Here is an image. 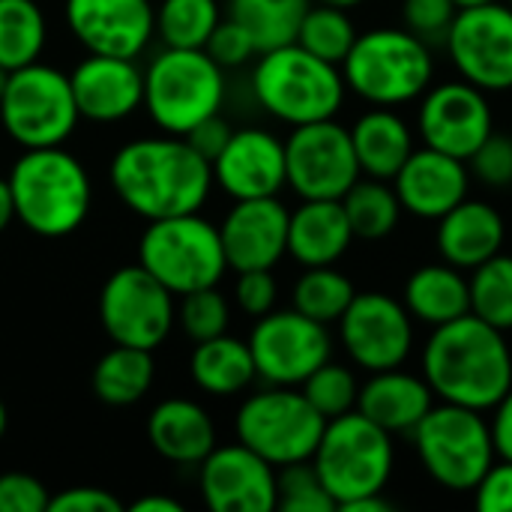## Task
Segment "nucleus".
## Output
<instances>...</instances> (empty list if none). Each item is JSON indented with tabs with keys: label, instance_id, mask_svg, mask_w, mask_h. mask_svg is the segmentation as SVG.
Listing matches in <instances>:
<instances>
[{
	"label": "nucleus",
	"instance_id": "obj_1",
	"mask_svg": "<svg viewBox=\"0 0 512 512\" xmlns=\"http://www.w3.org/2000/svg\"><path fill=\"white\" fill-rule=\"evenodd\" d=\"M117 198L141 219L198 213L216 180L213 165L183 135H153L123 144L108 168Z\"/></svg>",
	"mask_w": 512,
	"mask_h": 512
},
{
	"label": "nucleus",
	"instance_id": "obj_2",
	"mask_svg": "<svg viewBox=\"0 0 512 512\" xmlns=\"http://www.w3.org/2000/svg\"><path fill=\"white\" fill-rule=\"evenodd\" d=\"M423 378L435 399L492 411L512 387V351L507 333L486 324L474 312L432 327L423 345Z\"/></svg>",
	"mask_w": 512,
	"mask_h": 512
},
{
	"label": "nucleus",
	"instance_id": "obj_3",
	"mask_svg": "<svg viewBox=\"0 0 512 512\" xmlns=\"http://www.w3.org/2000/svg\"><path fill=\"white\" fill-rule=\"evenodd\" d=\"M6 180L15 201V219L39 237H69L90 216V174L78 156L63 150V144L24 150Z\"/></svg>",
	"mask_w": 512,
	"mask_h": 512
},
{
	"label": "nucleus",
	"instance_id": "obj_4",
	"mask_svg": "<svg viewBox=\"0 0 512 512\" xmlns=\"http://www.w3.org/2000/svg\"><path fill=\"white\" fill-rule=\"evenodd\" d=\"M255 102L279 123L306 126L333 120L348 96L342 66L306 51L300 42L258 54L252 69Z\"/></svg>",
	"mask_w": 512,
	"mask_h": 512
},
{
	"label": "nucleus",
	"instance_id": "obj_5",
	"mask_svg": "<svg viewBox=\"0 0 512 512\" xmlns=\"http://www.w3.org/2000/svg\"><path fill=\"white\" fill-rule=\"evenodd\" d=\"M351 93L369 105L399 108L417 102L435 81L432 45L408 27H375L357 36L342 60Z\"/></svg>",
	"mask_w": 512,
	"mask_h": 512
},
{
	"label": "nucleus",
	"instance_id": "obj_6",
	"mask_svg": "<svg viewBox=\"0 0 512 512\" xmlns=\"http://www.w3.org/2000/svg\"><path fill=\"white\" fill-rule=\"evenodd\" d=\"M225 90V69L204 48H162L144 69V108L168 135L219 114Z\"/></svg>",
	"mask_w": 512,
	"mask_h": 512
},
{
	"label": "nucleus",
	"instance_id": "obj_7",
	"mask_svg": "<svg viewBox=\"0 0 512 512\" xmlns=\"http://www.w3.org/2000/svg\"><path fill=\"white\" fill-rule=\"evenodd\" d=\"M312 465L339 510L357 498L384 495L396 468L393 435L366 414L348 411L327 420Z\"/></svg>",
	"mask_w": 512,
	"mask_h": 512
},
{
	"label": "nucleus",
	"instance_id": "obj_8",
	"mask_svg": "<svg viewBox=\"0 0 512 512\" xmlns=\"http://www.w3.org/2000/svg\"><path fill=\"white\" fill-rule=\"evenodd\" d=\"M138 264L153 273L174 297L213 288L228 267L219 225L201 213L147 222L138 240Z\"/></svg>",
	"mask_w": 512,
	"mask_h": 512
},
{
	"label": "nucleus",
	"instance_id": "obj_9",
	"mask_svg": "<svg viewBox=\"0 0 512 512\" xmlns=\"http://www.w3.org/2000/svg\"><path fill=\"white\" fill-rule=\"evenodd\" d=\"M420 465L447 492H474L498 462L489 420L483 411L441 402L411 432Z\"/></svg>",
	"mask_w": 512,
	"mask_h": 512
},
{
	"label": "nucleus",
	"instance_id": "obj_10",
	"mask_svg": "<svg viewBox=\"0 0 512 512\" xmlns=\"http://www.w3.org/2000/svg\"><path fill=\"white\" fill-rule=\"evenodd\" d=\"M324 429L327 417H321L297 387L267 384L264 390L252 393L234 417L237 441L267 459L273 468L312 462Z\"/></svg>",
	"mask_w": 512,
	"mask_h": 512
},
{
	"label": "nucleus",
	"instance_id": "obj_11",
	"mask_svg": "<svg viewBox=\"0 0 512 512\" xmlns=\"http://www.w3.org/2000/svg\"><path fill=\"white\" fill-rule=\"evenodd\" d=\"M78 120L81 111L66 72L39 60L9 72L0 123L18 147H60L72 138Z\"/></svg>",
	"mask_w": 512,
	"mask_h": 512
},
{
	"label": "nucleus",
	"instance_id": "obj_12",
	"mask_svg": "<svg viewBox=\"0 0 512 512\" xmlns=\"http://www.w3.org/2000/svg\"><path fill=\"white\" fill-rule=\"evenodd\" d=\"M99 321L114 345L156 351L177 324L174 294L141 264L120 267L102 285Z\"/></svg>",
	"mask_w": 512,
	"mask_h": 512
},
{
	"label": "nucleus",
	"instance_id": "obj_13",
	"mask_svg": "<svg viewBox=\"0 0 512 512\" xmlns=\"http://www.w3.org/2000/svg\"><path fill=\"white\" fill-rule=\"evenodd\" d=\"M258 378L273 387H300L315 369L333 360V336L327 324L291 309H273L255 318L249 333Z\"/></svg>",
	"mask_w": 512,
	"mask_h": 512
},
{
	"label": "nucleus",
	"instance_id": "obj_14",
	"mask_svg": "<svg viewBox=\"0 0 512 512\" xmlns=\"http://www.w3.org/2000/svg\"><path fill=\"white\" fill-rule=\"evenodd\" d=\"M288 186L300 201H342L363 177L351 129L333 120L294 126L285 138Z\"/></svg>",
	"mask_w": 512,
	"mask_h": 512
},
{
	"label": "nucleus",
	"instance_id": "obj_15",
	"mask_svg": "<svg viewBox=\"0 0 512 512\" xmlns=\"http://www.w3.org/2000/svg\"><path fill=\"white\" fill-rule=\"evenodd\" d=\"M456 72L486 93L512 90V6L483 3L459 9L447 42Z\"/></svg>",
	"mask_w": 512,
	"mask_h": 512
},
{
	"label": "nucleus",
	"instance_id": "obj_16",
	"mask_svg": "<svg viewBox=\"0 0 512 512\" xmlns=\"http://www.w3.org/2000/svg\"><path fill=\"white\" fill-rule=\"evenodd\" d=\"M339 339L357 369H399L414 351V318L402 300L384 291H357L339 318Z\"/></svg>",
	"mask_w": 512,
	"mask_h": 512
},
{
	"label": "nucleus",
	"instance_id": "obj_17",
	"mask_svg": "<svg viewBox=\"0 0 512 512\" xmlns=\"http://www.w3.org/2000/svg\"><path fill=\"white\" fill-rule=\"evenodd\" d=\"M417 132L426 147L468 162L480 150V144L495 132L489 93L465 78L432 84L420 96Z\"/></svg>",
	"mask_w": 512,
	"mask_h": 512
},
{
	"label": "nucleus",
	"instance_id": "obj_18",
	"mask_svg": "<svg viewBox=\"0 0 512 512\" xmlns=\"http://www.w3.org/2000/svg\"><path fill=\"white\" fill-rule=\"evenodd\" d=\"M198 489L213 512H270L279 504V468L246 444H225L198 465Z\"/></svg>",
	"mask_w": 512,
	"mask_h": 512
},
{
	"label": "nucleus",
	"instance_id": "obj_19",
	"mask_svg": "<svg viewBox=\"0 0 512 512\" xmlns=\"http://www.w3.org/2000/svg\"><path fill=\"white\" fill-rule=\"evenodd\" d=\"M63 12L87 54L135 60L156 36V6L150 0H66Z\"/></svg>",
	"mask_w": 512,
	"mask_h": 512
},
{
	"label": "nucleus",
	"instance_id": "obj_20",
	"mask_svg": "<svg viewBox=\"0 0 512 512\" xmlns=\"http://www.w3.org/2000/svg\"><path fill=\"white\" fill-rule=\"evenodd\" d=\"M213 180L234 201L279 195L288 186L285 141L258 126L234 129L225 150L213 159Z\"/></svg>",
	"mask_w": 512,
	"mask_h": 512
},
{
	"label": "nucleus",
	"instance_id": "obj_21",
	"mask_svg": "<svg viewBox=\"0 0 512 512\" xmlns=\"http://www.w3.org/2000/svg\"><path fill=\"white\" fill-rule=\"evenodd\" d=\"M288 222L291 210L270 198H243L219 222L228 267L243 270H273L288 255Z\"/></svg>",
	"mask_w": 512,
	"mask_h": 512
},
{
	"label": "nucleus",
	"instance_id": "obj_22",
	"mask_svg": "<svg viewBox=\"0 0 512 512\" xmlns=\"http://www.w3.org/2000/svg\"><path fill=\"white\" fill-rule=\"evenodd\" d=\"M393 189L405 213L438 222L444 213H450L456 204L468 198L471 171L465 159H456L423 144L408 156L402 171L393 177Z\"/></svg>",
	"mask_w": 512,
	"mask_h": 512
},
{
	"label": "nucleus",
	"instance_id": "obj_23",
	"mask_svg": "<svg viewBox=\"0 0 512 512\" xmlns=\"http://www.w3.org/2000/svg\"><path fill=\"white\" fill-rule=\"evenodd\" d=\"M69 81L81 120L117 123L144 105V69L129 57L90 54L72 69Z\"/></svg>",
	"mask_w": 512,
	"mask_h": 512
},
{
	"label": "nucleus",
	"instance_id": "obj_24",
	"mask_svg": "<svg viewBox=\"0 0 512 512\" xmlns=\"http://www.w3.org/2000/svg\"><path fill=\"white\" fill-rule=\"evenodd\" d=\"M507 225L504 216L489 201L465 198L450 213L438 219L435 246L441 252V261L471 273L474 267L486 264L504 249Z\"/></svg>",
	"mask_w": 512,
	"mask_h": 512
},
{
	"label": "nucleus",
	"instance_id": "obj_25",
	"mask_svg": "<svg viewBox=\"0 0 512 512\" xmlns=\"http://www.w3.org/2000/svg\"><path fill=\"white\" fill-rule=\"evenodd\" d=\"M432 408L435 390L429 387V381L423 375L402 372V366L369 372L366 384H360L357 411L390 435H411Z\"/></svg>",
	"mask_w": 512,
	"mask_h": 512
},
{
	"label": "nucleus",
	"instance_id": "obj_26",
	"mask_svg": "<svg viewBox=\"0 0 512 512\" xmlns=\"http://www.w3.org/2000/svg\"><path fill=\"white\" fill-rule=\"evenodd\" d=\"M150 447L174 465H201L216 450V426L192 399H165L147 417Z\"/></svg>",
	"mask_w": 512,
	"mask_h": 512
},
{
	"label": "nucleus",
	"instance_id": "obj_27",
	"mask_svg": "<svg viewBox=\"0 0 512 512\" xmlns=\"http://www.w3.org/2000/svg\"><path fill=\"white\" fill-rule=\"evenodd\" d=\"M354 231L342 201H303L291 210L288 255L300 267L336 264L354 243Z\"/></svg>",
	"mask_w": 512,
	"mask_h": 512
},
{
	"label": "nucleus",
	"instance_id": "obj_28",
	"mask_svg": "<svg viewBox=\"0 0 512 512\" xmlns=\"http://www.w3.org/2000/svg\"><path fill=\"white\" fill-rule=\"evenodd\" d=\"M354 153L360 162L363 177L390 180L402 171L408 156L417 150L414 129L396 108L372 105L366 114H360L351 126Z\"/></svg>",
	"mask_w": 512,
	"mask_h": 512
},
{
	"label": "nucleus",
	"instance_id": "obj_29",
	"mask_svg": "<svg viewBox=\"0 0 512 512\" xmlns=\"http://www.w3.org/2000/svg\"><path fill=\"white\" fill-rule=\"evenodd\" d=\"M402 303L417 324L441 327L471 312V282L447 261L423 264L408 276Z\"/></svg>",
	"mask_w": 512,
	"mask_h": 512
},
{
	"label": "nucleus",
	"instance_id": "obj_30",
	"mask_svg": "<svg viewBox=\"0 0 512 512\" xmlns=\"http://www.w3.org/2000/svg\"><path fill=\"white\" fill-rule=\"evenodd\" d=\"M189 375L195 387L207 396L228 399L249 390L258 378V369L249 342L222 333L207 342H195V351L189 357Z\"/></svg>",
	"mask_w": 512,
	"mask_h": 512
},
{
	"label": "nucleus",
	"instance_id": "obj_31",
	"mask_svg": "<svg viewBox=\"0 0 512 512\" xmlns=\"http://www.w3.org/2000/svg\"><path fill=\"white\" fill-rule=\"evenodd\" d=\"M153 375H156L153 351L132 348V345H114L93 366L90 384H93V393L99 402L126 408V405L141 402L150 393Z\"/></svg>",
	"mask_w": 512,
	"mask_h": 512
},
{
	"label": "nucleus",
	"instance_id": "obj_32",
	"mask_svg": "<svg viewBox=\"0 0 512 512\" xmlns=\"http://www.w3.org/2000/svg\"><path fill=\"white\" fill-rule=\"evenodd\" d=\"M351 231L357 240H384L399 228L402 201L390 180L360 177L342 198Z\"/></svg>",
	"mask_w": 512,
	"mask_h": 512
},
{
	"label": "nucleus",
	"instance_id": "obj_33",
	"mask_svg": "<svg viewBox=\"0 0 512 512\" xmlns=\"http://www.w3.org/2000/svg\"><path fill=\"white\" fill-rule=\"evenodd\" d=\"M309 6L312 0H228V15L252 33L258 54H264L297 42Z\"/></svg>",
	"mask_w": 512,
	"mask_h": 512
},
{
	"label": "nucleus",
	"instance_id": "obj_34",
	"mask_svg": "<svg viewBox=\"0 0 512 512\" xmlns=\"http://www.w3.org/2000/svg\"><path fill=\"white\" fill-rule=\"evenodd\" d=\"M48 39L45 12L36 0H0V66L21 69L42 57Z\"/></svg>",
	"mask_w": 512,
	"mask_h": 512
},
{
	"label": "nucleus",
	"instance_id": "obj_35",
	"mask_svg": "<svg viewBox=\"0 0 512 512\" xmlns=\"http://www.w3.org/2000/svg\"><path fill=\"white\" fill-rule=\"evenodd\" d=\"M354 297H357L354 282L342 270H336V264L303 267L300 279L291 288V306L327 327L339 324V318L345 315Z\"/></svg>",
	"mask_w": 512,
	"mask_h": 512
},
{
	"label": "nucleus",
	"instance_id": "obj_36",
	"mask_svg": "<svg viewBox=\"0 0 512 512\" xmlns=\"http://www.w3.org/2000/svg\"><path fill=\"white\" fill-rule=\"evenodd\" d=\"M219 21V0H162L156 6V36L165 48H204Z\"/></svg>",
	"mask_w": 512,
	"mask_h": 512
},
{
	"label": "nucleus",
	"instance_id": "obj_37",
	"mask_svg": "<svg viewBox=\"0 0 512 512\" xmlns=\"http://www.w3.org/2000/svg\"><path fill=\"white\" fill-rule=\"evenodd\" d=\"M357 27L348 15V9H336V6H324V3H312L300 21L297 30V42L312 51L315 57L342 66V60L348 57V51L357 42Z\"/></svg>",
	"mask_w": 512,
	"mask_h": 512
},
{
	"label": "nucleus",
	"instance_id": "obj_38",
	"mask_svg": "<svg viewBox=\"0 0 512 512\" xmlns=\"http://www.w3.org/2000/svg\"><path fill=\"white\" fill-rule=\"evenodd\" d=\"M471 312L486 324L512 330V255L498 252L486 264L474 267L471 276Z\"/></svg>",
	"mask_w": 512,
	"mask_h": 512
},
{
	"label": "nucleus",
	"instance_id": "obj_39",
	"mask_svg": "<svg viewBox=\"0 0 512 512\" xmlns=\"http://www.w3.org/2000/svg\"><path fill=\"white\" fill-rule=\"evenodd\" d=\"M303 396L315 405V411L327 420L342 417L348 411H357V399H360V381L357 375L336 360H327L321 369H315L303 384H300Z\"/></svg>",
	"mask_w": 512,
	"mask_h": 512
},
{
	"label": "nucleus",
	"instance_id": "obj_40",
	"mask_svg": "<svg viewBox=\"0 0 512 512\" xmlns=\"http://www.w3.org/2000/svg\"><path fill=\"white\" fill-rule=\"evenodd\" d=\"M177 324L192 342H207L213 336L228 333V324H231L228 297L216 285L183 294L177 306Z\"/></svg>",
	"mask_w": 512,
	"mask_h": 512
},
{
	"label": "nucleus",
	"instance_id": "obj_41",
	"mask_svg": "<svg viewBox=\"0 0 512 512\" xmlns=\"http://www.w3.org/2000/svg\"><path fill=\"white\" fill-rule=\"evenodd\" d=\"M282 512H333L339 510L324 489L312 462H297L279 468V504Z\"/></svg>",
	"mask_w": 512,
	"mask_h": 512
},
{
	"label": "nucleus",
	"instance_id": "obj_42",
	"mask_svg": "<svg viewBox=\"0 0 512 512\" xmlns=\"http://www.w3.org/2000/svg\"><path fill=\"white\" fill-rule=\"evenodd\" d=\"M459 15L456 0H402V21L411 33L426 39L429 45L447 42V33Z\"/></svg>",
	"mask_w": 512,
	"mask_h": 512
},
{
	"label": "nucleus",
	"instance_id": "obj_43",
	"mask_svg": "<svg viewBox=\"0 0 512 512\" xmlns=\"http://www.w3.org/2000/svg\"><path fill=\"white\" fill-rule=\"evenodd\" d=\"M204 51L222 66V69H237V66H246L252 57H258V45L252 39V33L234 21L231 15L219 21V27L213 30V36L207 39Z\"/></svg>",
	"mask_w": 512,
	"mask_h": 512
},
{
	"label": "nucleus",
	"instance_id": "obj_44",
	"mask_svg": "<svg viewBox=\"0 0 512 512\" xmlns=\"http://www.w3.org/2000/svg\"><path fill=\"white\" fill-rule=\"evenodd\" d=\"M468 162H471V174H474V177H480V183H486V186H492V189L512 186V138L510 135H498V132H492Z\"/></svg>",
	"mask_w": 512,
	"mask_h": 512
},
{
	"label": "nucleus",
	"instance_id": "obj_45",
	"mask_svg": "<svg viewBox=\"0 0 512 512\" xmlns=\"http://www.w3.org/2000/svg\"><path fill=\"white\" fill-rule=\"evenodd\" d=\"M48 504L51 492L33 474H0V512H45Z\"/></svg>",
	"mask_w": 512,
	"mask_h": 512
},
{
	"label": "nucleus",
	"instance_id": "obj_46",
	"mask_svg": "<svg viewBox=\"0 0 512 512\" xmlns=\"http://www.w3.org/2000/svg\"><path fill=\"white\" fill-rule=\"evenodd\" d=\"M234 300H237L240 312H246L249 318H261V315L273 312L276 300H279V285H276L273 270H243V273H237Z\"/></svg>",
	"mask_w": 512,
	"mask_h": 512
},
{
	"label": "nucleus",
	"instance_id": "obj_47",
	"mask_svg": "<svg viewBox=\"0 0 512 512\" xmlns=\"http://www.w3.org/2000/svg\"><path fill=\"white\" fill-rule=\"evenodd\" d=\"M474 507L480 512H512V462H495L474 489Z\"/></svg>",
	"mask_w": 512,
	"mask_h": 512
},
{
	"label": "nucleus",
	"instance_id": "obj_48",
	"mask_svg": "<svg viewBox=\"0 0 512 512\" xmlns=\"http://www.w3.org/2000/svg\"><path fill=\"white\" fill-rule=\"evenodd\" d=\"M126 504L111 495L108 489L96 486H75L60 495H51L48 512H123Z\"/></svg>",
	"mask_w": 512,
	"mask_h": 512
},
{
	"label": "nucleus",
	"instance_id": "obj_49",
	"mask_svg": "<svg viewBox=\"0 0 512 512\" xmlns=\"http://www.w3.org/2000/svg\"><path fill=\"white\" fill-rule=\"evenodd\" d=\"M231 135H234V129H231V123L222 117V114H213V117H207V120H201L192 132H186L183 138L213 165V159L225 150V144L231 141Z\"/></svg>",
	"mask_w": 512,
	"mask_h": 512
},
{
	"label": "nucleus",
	"instance_id": "obj_50",
	"mask_svg": "<svg viewBox=\"0 0 512 512\" xmlns=\"http://www.w3.org/2000/svg\"><path fill=\"white\" fill-rule=\"evenodd\" d=\"M489 429H492V441H495L498 459L512 462V387L507 390V396L492 408Z\"/></svg>",
	"mask_w": 512,
	"mask_h": 512
},
{
	"label": "nucleus",
	"instance_id": "obj_51",
	"mask_svg": "<svg viewBox=\"0 0 512 512\" xmlns=\"http://www.w3.org/2000/svg\"><path fill=\"white\" fill-rule=\"evenodd\" d=\"M129 512H183V504L168 495H144L126 507Z\"/></svg>",
	"mask_w": 512,
	"mask_h": 512
},
{
	"label": "nucleus",
	"instance_id": "obj_52",
	"mask_svg": "<svg viewBox=\"0 0 512 512\" xmlns=\"http://www.w3.org/2000/svg\"><path fill=\"white\" fill-rule=\"evenodd\" d=\"M393 504L384 495H369V498H357L351 504H345L342 512H390Z\"/></svg>",
	"mask_w": 512,
	"mask_h": 512
},
{
	"label": "nucleus",
	"instance_id": "obj_53",
	"mask_svg": "<svg viewBox=\"0 0 512 512\" xmlns=\"http://www.w3.org/2000/svg\"><path fill=\"white\" fill-rule=\"evenodd\" d=\"M15 219V201H12V189H9V180L0 177V234L12 225Z\"/></svg>",
	"mask_w": 512,
	"mask_h": 512
},
{
	"label": "nucleus",
	"instance_id": "obj_54",
	"mask_svg": "<svg viewBox=\"0 0 512 512\" xmlns=\"http://www.w3.org/2000/svg\"><path fill=\"white\" fill-rule=\"evenodd\" d=\"M315 3L336 6V9H357V6H360V3H366V0H315Z\"/></svg>",
	"mask_w": 512,
	"mask_h": 512
},
{
	"label": "nucleus",
	"instance_id": "obj_55",
	"mask_svg": "<svg viewBox=\"0 0 512 512\" xmlns=\"http://www.w3.org/2000/svg\"><path fill=\"white\" fill-rule=\"evenodd\" d=\"M6 423H9V417H6V405L0 402V438L6 435Z\"/></svg>",
	"mask_w": 512,
	"mask_h": 512
},
{
	"label": "nucleus",
	"instance_id": "obj_56",
	"mask_svg": "<svg viewBox=\"0 0 512 512\" xmlns=\"http://www.w3.org/2000/svg\"><path fill=\"white\" fill-rule=\"evenodd\" d=\"M459 9H468V6H483V3H495V0H456Z\"/></svg>",
	"mask_w": 512,
	"mask_h": 512
},
{
	"label": "nucleus",
	"instance_id": "obj_57",
	"mask_svg": "<svg viewBox=\"0 0 512 512\" xmlns=\"http://www.w3.org/2000/svg\"><path fill=\"white\" fill-rule=\"evenodd\" d=\"M6 81H9V69L0 66V99H3V90H6Z\"/></svg>",
	"mask_w": 512,
	"mask_h": 512
},
{
	"label": "nucleus",
	"instance_id": "obj_58",
	"mask_svg": "<svg viewBox=\"0 0 512 512\" xmlns=\"http://www.w3.org/2000/svg\"><path fill=\"white\" fill-rule=\"evenodd\" d=\"M507 3H510V6H512V0H507Z\"/></svg>",
	"mask_w": 512,
	"mask_h": 512
}]
</instances>
